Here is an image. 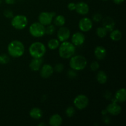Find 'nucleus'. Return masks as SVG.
<instances>
[{
	"label": "nucleus",
	"mask_w": 126,
	"mask_h": 126,
	"mask_svg": "<svg viewBox=\"0 0 126 126\" xmlns=\"http://www.w3.org/2000/svg\"><path fill=\"white\" fill-rule=\"evenodd\" d=\"M7 52L12 57H20L25 52L24 44L18 40L12 41L7 46Z\"/></svg>",
	"instance_id": "obj_1"
},
{
	"label": "nucleus",
	"mask_w": 126,
	"mask_h": 126,
	"mask_svg": "<svg viewBox=\"0 0 126 126\" xmlns=\"http://www.w3.org/2000/svg\"><path fill=\"white\" fill-rule=\"evenodd\" d=\"M76 52L75 45L68 41H63L59 47V54L60 57L64 59H69L74 55Z\"/></svg>",
	"instance_id": "obj_2"
},
{
	"label": "nucleus",
	"mask_w": 126,
	"mask_h": 126,
	"mask_svg": "<svg viewBox=\"0 0 126 126\" xmlns=\"http://www.w3.org/2000/svg\"><path fill=\"white\" fill-rule=\"evenodd\" d=\"M87 61L86 57L81 55H73L70 58V66L75 71H81L87 66Z\"/></svg>",
	"instance_id": "obj_3"
},
{
	"label": "nucleus",
	"mask_w": 126,
	"mask_h": 126,
	"mask_svg": "<svg viewBox=\"0 0 126 126\" xmlns=\"http://www.w3.org/2000/svg\"><path fill=\"white\" fill-rule=\"evenodd\" d=\"M46 52V47L43 43L34 42L29 47V53L33 58H42Z\"/></svg>",
	"instance_id": "obj_4"
},
{
	"label": "nucleus",
	"mask_w": 126,
	"mask_h": 126,
	"mask_svg": "<svg viewBox=\"0 0 126 126\" xmlns=\"http://www.w3.org/2000/svg\"><path fill=\"white\" fill-rule=\"evenodd\" d=\"M29 32L34 38H41L46 34V27L39 22H34L30 26Z\"/></svg>",
	"instance_id": "obj_5"
},
{
	"label": "nucleus",
	"mask_w": 126,
	"mask_h": 126,
	"mask_svg": "<svg viewBox=\"0 0 126 126\" xmlns=\"http://www.w3.org/2000/svg\"><path fill=\"white\" fill-rule=\"evenodd\" d=\"M28 18L24 15H17L14 16L11 20V25L17 30H23L28 25Z\"/></svg>",
	"instance_id": "obj_6"
},
{
	"label": "nucleus",
	"mask_w": 126,
	"mask_h": 126,
	"mask_svg": "<svg viewBox=\"0 0 126 126\" xmlns=\"http://www.w3.org/2000/svg\"><path fill=\"white\" fill-rule=\"evenodd\" d=\"M56 14L54 12H42L38 16V20L43 25L47 26L51 24Z\"/></svg>",
	"instance_id": "obj_7"
},
{
	"label": "nucleus",
	"mask_w": 126,
	"mask_h": 126,
	"mask_svg": "<svg viewBox=\"0 0 126 126\" xmlns=\"http://www.w3.org/2000/svg\"><path fill=\"white\" fill-rule=\"evenodd\" d=\"M73 104L77 109L79 110L85 109L89 105V98L84 94H79L76 96L73 100Z\"/></svg>",
	"instance_id": "obj_8"
},
{
	"label": "nucleus",
	"mask_w": 126,
	"mask_h": 126,
	"mask_svg": "<svg viewBox=\"0 0 126 126\" xmlns=\"http://www.w3.org/2000/svg\"><path fill=\"white\" fill-rule=\"evenodd\" d=\"M78 27L82 32H87L92 29L93 23L91 18L88 17H84L79 20Z\"/></svg>",
	"instance_id": "obj_9"
},
{
	"label": "nucleus",
	"mask_w": 126,
	"mask_h": 126,
	"mask_svg": "<svg viewBox=\"0 0 126 126\" xmlns=\"http://www.w3.org/2000/svg\"><path fill=\"white\" fill-rule=\"evenodd\" d=\"M57 39L61 43L67 41L70 38L71 33L68 28L62 26L59 28L57 32Z\"/></svg>",
	"instance_id": "obj_10"
},
{
	"label": "nucleus",
	"mask_w": 126,
	"mask_h": 126,
	"mask_svg": "<svg viewBox=\"0 0 126 126\" xmlns=\"http://www.w3.org/2000/svg\"><path fill=\"white\" fill-rule=\"evenodd\" d=\"M86 38L82 32H76L72 35L71 43L75 46H80L84 43Z\"/></svg>",
	"instance_id": "obj_11"
},
{
	"label": "nucleus",
	"mask_w": 126,
	"mask_h": 126,
	"mask_svg": "<svg viewBox=\"0 0 126 126\" xmlns=\"http://www.w3.org/2000/svg\"><path fill=\"white\" fill-rule=\"evenodd\" d=\"M54 73V68L49 64H44L40 68V75L43 78H49Z\"/></svg>",
	"instance_id": "obj_12"
},
{
	"label": "nucleus",
	"mask_w": 126,
	"mask_h": 126,
	"mask_svg": "<svg viewBox=\"0 0 126 126\" xmlns=\"http://www.w3.org/2000/svg\"><path fill=\"white\" fill-rule=\"evenodd\" d=\"M106 110H107V113H108L109 114L113 116H116L121 113L122 108L121 106L117 103L112 102L111 103L107 106Z\"/></svg>",
	"instance_id": "obj_13"
},
{
	"label": "nucleus",
	"mask_w": 126,
	"mask_h": 126,
	"mask_svg": "<svg viewBox=\"0 0 126 126\" xmlns=\"http://www.w3.org/2000/svg\"><path fill=\"white\" fill-rule=\"evenodd\" d=\"M75 11L78 13L79 14L82 15V16H84V15L87 14L89 11V7L88 4L86 3L83 1H81V2H78L76 4V9Z\"/></svg>",
	"instance_id": "obj_14"
},
{
	"label": "nucleus",
	"mask_w": 126,
	"mask_h": 126,
	"mask_svg": "<svg viewBox=\"0 0 126 126\" xmlns=\"http://www.w3.org/2000/svg\"><path fill=\"white\" fill-rule=\"evenodd\" d=\"M102 25L107 32H110L115 28V22L111 17H106L102 19Z\"/></svg>",
	"instance_id": "obj_15"
},
{
	"label": "nucleus",
	"mask_w": 126,
	"mask_h": 126,
	"mask_svg": "<svg viewBox=\"0 0 126 126\" xmlns=\"http://www.w3.org/2000/svg\"><path fill=\"white\" fill-rule=\"evenodd\" d=\"M43 65V60L42 58H33L30 63L29 67L31 70L33 71H38L40 70L41 67Z\"/></svg>",
	"instance_id": "obj_16"
},
{
	"label": "nucleus",
	"mask_w": 126,
	"mask_h": 126,
	"mask_svg": "<svg viewBox=\"0 0 126 126\" xmlns=\"http://www.w3.org/2000/svg\"><path fill=\"white\" fill-rule=\"evenodd\" d=\"M94 55L96 59L99 60H102L105 58L107 55V50L104 47L98 46L95 47L94 50Z\"/></svg>",
	"instance_id": "obj_17"
},
{
	"label": "nucleus",
	"mask_w": 126,
	"mask_h": 126,
	"mask_svg": "<svg viewBox=\"0 0 126 126\" xmlns=\"http://www.w3.org/2000/svg\"><path fill=\"white\" fill-rule=\"evenodd\" d=\"M63 119L61 116L59 114H53L49 118V124L51 126H60L62 124Z\"/></svg>",
	"instance_id": "obj_18"
},
{
	"label": "nucleus",
	"mask_w": 126,
	"mask_h": 126,
	"mask_svg": "<svg viewBox=\"0 0 126 126\" xmlns=\"http://www.w3.org/2000/svg\"><path fill=\"white\" fill-rule=\"evenodd\" d=\"M115 99L117 102L119 103H124L126 100V90L125 88H121L117 91L116 92Z\"/></svg>",
	"instance_id": "obj_19"
},
{
	"label": "nucleus",
	"mask_w": 126,
	"mask_h": 126,
	"mask_svg": "<svg viewBox=\"0 0 126 126\" xmlns=\"http://www.w3.org/2000/svg\"><path fill=\"white\" fill-rule=\"evenodd\" d=\"M30 116L34 119H41L43 116V111L41 110L39 108H33L30 111Z\"/></svg>",
	"instance_id": "obj_20"
},
{
	"label": "nucleus",
	"mask_w": 126,
	"mask_h": 126,
	"mask_svg": "<svg viewBox=\"0 0 126 126\" xmlns=\"http://www.w3.org/2000/svg\"><path fill=\"white\" fill-rule=\"evenodd\" d=\"M97 80L100 84H104L107 82L108 76L104 71H98L97 75Z\"/></svg>",
	"instance_id": "obj_21"
},
{
	"label": "nucleus",
	"mask_w": 126,
	"mask_h": 126,
	"mask_svg": "<svg viewBox=\"0 0 126 126\" xmlns=\"http://www.w3.org/2000/svg\"><path fill=\"white\" fill-rule=\"evenodd\" d=\"M54 20V25L57 27H62L65 24L66 22V20H65V17L62 15H59V16H55Z\"/></svg>",
	"instance_id": "obj_22"
},
{
	"label": "nucleus",
	"mask_w": 126,
	"mask_h": 126,
	"mask_svg": "<svg viewBox=\"0 0 126 126\" xmlns=\"http://www.w3.org/2000/svg\"><path fill=\"white\" fill-rule=\"evenodd\" d=\"M110 38L114 41H118L122 38V33L119 30H113L110 32Z\"/></svg>",
	"instance_id": "obj_23"
},
{
	"label": "nucleus",
	"mask_w": 126,
	"mask_h": 126,
	"mask_svg": "<svg viewBox=\"0 0 126 126\" xmlns=\"http://www.w3.org/2000/svg\"><path fill=\"white\" fill-rule=\"evenodd\" d=\"M60 43L59 39H51L48 41L47 43V47L50 50H55L57 48H59V46H60Z\"/></svg>",
	"instance_id": "obj_24"
},
{
	"label": "nucleus",
	"mask_w": 126,
	"mask_h": 126,
	"mask_svg": "<svg viewBox=\"0 0 126 126\" xmlns=\"http://www.w3.org/2000/svg\"><path fill=\"white\" fill-rule=\"evenodd\" d=\"M107 30L104 28V27L102 26V27H99L97 28L96 30V33H97V35L98 36L99 38H103L107 36Z\"/></svg>",
	"instance_id": "obj_25"
},
{
	"label": "nucleus",
	"mask_w": 126,
	"mask_h": 126,
	"mask_svg": "<svg viewBox=\"0 0 126 126\" xmlns=\"http://www.w3.org/2000/svg\"><path fill=\"white\" fill-rule=\"evenodd\" d=\"M9 56L7 55V54H3L0 55V64H2V65L7 64L9 62Z\"/></svg>",
	"instance_id": "obj_26"
},
{
	"label": "nucleus",
	"mask_w": 126,
	"mask_h": 126,
	"mask_svg": "<svg viewBox=\"0 0 126 126\" xmlns=\"http://www.w3.org/2000/svg\"><path fill=\"white\" fill-rule=\"evenodd\" d=\"M55 32V27L54 25L50 24L46 27V34L48 35H52Z\"/></svg>",
	"instance_id": "obj_27"
},
{
	"label": "nucleus",
	"mask_w": 126,
	"mask_h": 126,
	"mask_svg": "<svg viewBox=\"0 0 126 126\" xmlns=\"http://www.w3.org/2000/svg\"><path fill=\"white\" fill-rule=\"evenodd\" d=\"M65 114L67 116V117L68 118H71L74 116V114H75V109L72 106H70V107H68L66 109L65 111Z\"/></svg>",
	"instance_id": "obj_28"
},
{
	"label": "nucleus",
	"mask_w": 126,
	"mask_h": 126,
	"mask_svg": "<svg viewBox=\"0 0 126 126\" xmlns=\"http://www.w3.org/2000/svg\"><path fill=\"white\" fill-rule=\"evenodd\" d=\"M103 19V16L100 13H95L92 16V20L95 22H100Z\"/></svg>",
	"instance_id": "obj_29"
},
{
	"label": "nucleus",
	"mask_w": 126,
	"mask_h": 126,
	"mask_svg": "<svg viewBox=\"0 0 126 126\" xmlns=\"http://www.w3.org/2000/svg\"><path fill=\"white\" fill-rule=\"evenodd\" d=\"M90 68L91 70L93 71H95L98 70L100 68V65L98 63V62L94 61L93 62L91 63V65H90Z\"/></svg>",
	"instance_id": "obj_30"
},
{
	"label": "nucleus",
	"mask_w": 126,
	"mask_h": 126,
	"mask_svg": "<svg viewBox=\"0 0 126 126\" xmlns=\"http://www.w3.org/2000/svg\"><path fill=\"white\" fill-rule=\"evenodd\" d=\"M64 70V65L62 63H57L54 68V71L57 73H61Z\"/></svg>",
	"instance_id": "obj_31"
},
{
	"label": "nucleus",
	"mask_w": 126,
	"mask_h": 126,
	"mask_svg": "<svg viewBox=\"0 0 126 126\" xmlns=\"http://www.w3.org/2000/svg\"><path fill=\"white\" fill-rule=\"evenodd\" d=\"M4 15L6 18H12L14 17L13 12L11 10H6L4 12Z\"/></svg>",
	"instance_id": "obj_32"
},
{
	"label": "nucleus",
	"mask_w": 126,
	"mask_h": 126,
	"mask_svg": "<svg viewBox=\"0 0 126 126\" xmlns=\"http://www.w3.org/2000/svg\"><path fill=\"white\" fill-rule=\"evenodd\" d=\"M68 76L69 78H74L76 77V76H77L76 71L71 69V70H70V71H68Z\"/></svg>",
	"instance_id": "obj_33"
},
{
	"label": "nucleus",
	"mask_w": 126,
	"mask_h": 126,
	"mask_svg": "<svg viewBox=\"0 0 126 126\" xmlns=\"http://www.w3.org/2000/svg\"><path fill=\"white\" fill-rule=\"evenodd\" d=\"M68 9L70 11H75V9H76V4L74 3V2H70V3L68 4Z\"/></svg>",
	"instance_id": "obj_34"
},
{
	"label": "nucleus",
	"mask_w": 126,
	"mask_h": 126,
	"mask_svg": "<svg viewBox=\"0 0 126 126\" xmlns=\"http://www.w3.org/2000/svg\"><path fill=\"white\" fill-rule=\"evenodd\" d=\"M103 122L105 123V124H109V123H110L111 119H110V118L108 116L105 115V116H104V117L103 118Z\"/></svg>",
	"instance_id": "obj_35"
},
{
	"label": "nucleus",
	"mask_w": 126,
	"mask_h": 126,
	"mask_svg": "<svg viewBox=\"0 0 126 126\" xmlns=\"http://www.w3.org/2000/svg\"><path fill=\"white\" fill-rule=\"evenodd\" d=\"M111 92H110V91H106L105 92V98H107V100H109V99H111Z\"/></svg>",
	"instance_id": "obj_36"
},
{
	"label": "nucleus",
	"mask_w": 126,
	"mask_h": 126,
	"mask_svg": "<svg viewBox=\"0 0 126 126\" xmlns=\"http://www.w3.org/2000/svg\"><path fill=\"white\" fill-rule=\"evenodd\" d=\"M113 1L116 4H120L123 3L124 2V0H113Z\"/></svg>",
	"instance_id": "obj_37"
},
{
	"label": "nucleus",
	"mask_w": 126,
	"mask_h": 126,
	"mask_svg": "<svg viewBox=\"0 0 126 126\" xmlns=\"http://www.w3.org/2000/svg\"><path fill=\"white\" fill-rule=\"evenodd\" d=\"M6 2H7V4H12L14 2V0L13 1H11V0H6Z\"/></svg>",
	"instance_id": "obj_38"
},
{
	"label": "nucleus",
	"mask_w": 126,
	"mask_h": 126,
	"mask_svg": "<svg viewBox=\"0 0 126 126\" xmlns=\"http://www.w3.org/2000/svg\"><path fill=\"white\" fill-rule=\"evenodd\" d=\"M38 126H46V124H44V123H41L40 124H38Z\"/></svg>",
	"instance_id": "obj_39"
},
{
	"label": "nucleus",
	"mask_w": 126,
	"mask_h": 126,
	"mask_svg": "<svg viewBox=\"0 0 126 126\" xmlns=\"http://www.w3.org/2000/svg\"><path fill=\"white\" fill-rule=\"evenodd\" d=\"M102 1H108V0H102Z\"/></svg>",
	"instance_id": "obj_40"
}]
</instances>
